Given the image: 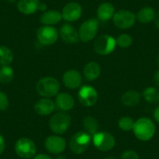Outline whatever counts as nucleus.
<instances>
[{
    "label": "nucleus",
    "mask_w": 159,
    "mask_h": 159,
    "mask_svg": "<svg viewBox=\"0 0 159 159\" xmlns=\"http://www.w3.org/2000/svg\"><path fill=\"white\" fill-rule=\"evenodd\" d=\"M101 74V67L95 62H90L84 68V76L88 81H93L99 77Z\"/></svg>",
    "instance_id": "22"
},
{
    "label": "nucleus",
    "mask_w": 159,
    "mask_h": 159,
    "mask_svg": "<svg viewBox=\"0 0 159 159\" xmlns=\"http://www.w3.org/2000/svg\"><path fill=\"white\" fill-rule=\"evenodd\" d=\"M78 99L82 105L85 107L94 106L98 100V94L93 87L85 85L78 91Z\"/></svg>",
    "instance_id": "11"
},
{
    "label": "nucleus",
    "mask_w": 159,
    "mask_h": 159,
    "mask_svg": "<svg viewBox=\"0 0 159 159\" xmlns=\"http://www.w3.org/2000/svg\"><path fill=\"white\" fill-rule=\"evenodd\" d=\"M154 24H155L156 27L159 29V11L157 12V13H156L155 18H154Z\"/></svg>",
    "instance_id": "37"
},
{
    "label": "nucleus",
    "mask_w": 159,
    "mask_h": 159,
    "mask_svg": "<svg viewBox=\"0 0 159 159\" xmlns=\"http://www.w3.org/2000/svg\"><path fill=\"white\" fill-rule=\"evenodd\" d=\"M71 124V117L65 112L55 114L49 120V127L56 134H63Z\"/></svg>",
    "instance_id": "4"
},
{
    "label": "nucleus",
    "mask_w": 159,
    "mask_h": 159,
    "mask_svg": "<svg viewBox=\"0 0 159 159\" xmlns=\"http://www.w3.org/2000/svg\"><path fill=\"white\" fill-rule=\"evenodd\" d=\"M60 89L59 81L52 76L41 78L36 84V91L39 95L43 98L54 97L57 95Z\"/></svg>",
    "instance_id": "2"
},
{
    "label": "nucleus",
    "mask_w": 159,
    "mask_h": 159,
    "mask_svg": "<svg viewBox=\"0 0 159 159\" xmlns=\"http://www.w3.org/2000/svg\"><path fill=\"white\" fill-rule=\"evenodd\" d=\"M121 159H139V155L133 150H127L122 154Z\"/></svg>",
    "instance_id": "31"
},
{
    "label": "nucleus",
    "mask_w": 159,
    "mask_h": 159,
    "mask_svg": "<svg viewBox=\"0 0 159 159\" xmlns=\"http://www.w3.org/2000/svg\"><path fill=\"white\" fill-rule=\"evenodd\" d=\"M62 82L66 88L76 89L82 84V76L76 70H70L66 72L62 76Z\"/></svg>",
    "instance_id": "15"
},
{
    "label": "nucleus",
    "mask_w": 159,
    "mask_h": 159,
    "mask_svg": "<svg viewBox=\"0 0 159 159\" xmlns=\"http://www.w3.org/2000/svg\"><path fill=\"white\" fill-rule=\"evenodd\" d=\"M141 94L135 90H129L126 91L121 97V102L125 106H137L140 102Z\"/></svg>",
    "instance_id": "21"
},
{
    "label": "nucleus",
    "mask_w": 159,
    "mask_h": 159,
    "mask_svg": "<svg viewBox=\"0 0 159 159\" xmlns=\"http://www.w3.org/2000/svg\"><path fill=\"white\" fill-rule=\"evenodd\" d=\"M9 107V99L7 94L0 91V111H5Z\"/></svg>",
    "instance_id": "30"
},
{
    "label": "nucleus",
    "mask_w": 159,
    "mask_h": 159,
    "mask_svg": "<svg viewBox=\"0 0 159 159\" xmlns=\"http://www.w3.org/2000/svg\"><path fill=\"white\" fill-rule=\"evenodd\" d=\"M13 60V52L5 45H0V65L10 66Z\"/></svg>",
    "instance_id": "26"
},
{
    "label": "nucleus",
    "mask_w": 159,
    "mask_h": 159,
    "mask_svg": "<svg viewBox=\"0 0 159 159\" xmlns=\"http://www.w3.org/2000/svg\"><path fill=\"white\" fill-rule=\"evenodd\" d=\"M116 45L122 48H127L133 44V38L128 34H122L117 38Z\"/></svg>",
    "instance_id": "28"
},
{
    "label": "nucleus",
    "mask_w": 159,
    "mask_h": 159,
    "mask_svg": "<svg viewBox=\"0 0 159 159\" xmlns=\"http://www.w3.org/2000/svg\"><path fill=\"white\" fill-rule=\"evenodd\" d=\"M156 13L155 10L151 7H144L140 9L137 14V19L141 24H149L154 20Z\"/></svg>",
    "instance_id": "23"
},
{
    "label": "nucleus",
    "mask_w": 159,
    "mask_h": 159,
    "mask_svg": "<svg viewBox=\"0 0 159 159\" xmlns=\"http://www.w3.org/2000/svg\"><path fill=\"white\" fill-rule=\"evenodd\" d=\"M157 65L159 66V54H158V56H157Z\"/></svg>",
    "instance_id": "39"
},
{
    "label": "nucleus",
    "mask_w": 159,
    "mask_h": 159,
    "mask_svg": "<svg viewBox=\"0 0 159 159\" xmlns=\"http://www.w3.org/2000/svg\"><path fill=\"white\" fill-rule=\"evenodd\" d=\"M40 3L39 0H19L17 9L23 14L31 15L38 11Z\"/></svg>",
    "instance_id": "18"
},
{
    "label": "nucleus",
    "mask_w": 159,
    "mask_h": 159,
    "mask_svg": "<svg viewBox=\"0 0 159 159\" xmlns=\"http://www.w3.org/2000/svg\"><path fill=\"white\" fill-rule=\"evenodd\" d=\"M153 115H154V118L155 119V121L157 123H159V105L155 108V109L154 111V114Z\"/></svg>",
    "instance_id": "35"
},
{
    "label": "nucleus",
    "mask_w": 159,
    "mask_h": 159,
    "mask_svg": "<svg viewBox=\"0 0 159 159\" xmlns=\"http://www.w3.org/2000/svg\"><path fill=\"white\" fill-rule=\"evenodd\" d=\"M153 80H154V84L159 88V69L154 72V76H153Z\"/></svg>",
    "instance_id": "33"
},
{
    "label": "nucleus",
    "mask_w": 159,
    "mask_h": 159,
    "mask_svg": "<svg viewBox=\"0 0 159 159\" xmlns=\"http://www.w3.org/2000/svg\"><path fill=\"white\" fill-rule=\"evenodd\" d=\"M36 145L34 142L27 137H21L15 143V151L23 159H29L36 154Z\"/></svg>",
    "instance_id": "6"
},
{
    "label": "nucleus",
    "mask_w": 159,
    "mask_h": 159,
    "mask_svg": "<svg viewBox=\"0 0 159 159\" xmlns=\"http://www.w3.org/2000/svg\"><path fill=\"white\" fill-rule=\"evenodd\" d=\"M136 15L133 12L126 10H120L116 12L112 20L115 26L120 29L132 27L136 22Z\"/></svg>",
    "instance_id": "9"
},
{
    "label": "nucleus",
    "mask_w": 159,
    "mask_h": 159,
    "mask_svg": "<svg viewBox=\"0 0 159 159\" xmlns=\"http://www.w3.org/2000/svg\"><path fill=\"white\" fill-rule=\"evenodd\" d=\"M115 14V8L112 4L109 2H103L100 4L97 9L98 20L101 21H108L112 19Z\"/></svg>",
    "instance_id": "20"
},
{
    "label": "nucleus",
    "mask_w": 159,
    "mask_h": 159,
    "mask_svg": "<svg viewBox=\"0 0 159 159\" xmlns=\"http://www.w3.org/2000/svg\"><path fill=\"white\" fill-rule=\"evenodd\" d=\"M133 131L138 140L141 141H148L151 140L155 134L156 126L151 119L142 117L134 123Z\"/></svg>",
    "instance_id": "1"
},
{
    "label": "nucleus",
    "mask_w": 159,
    "mask_h": 159,
    "mask_svg": "<svg viewBox=\"0 0 159 159\" xmlns=\"http://www.w3.org/2000/svg\"><path fill=\"white\" fill-rule=\"evenodd\" d=\"M94 146L101 151H108L115 146V138L108 132H98L92 136Z\"/></svg>",
    "instance_id": "10"
},
{
    "label": "nucleus",
    "mask_w": 159,
    "mask_h": 159,
    "mask_svg": "<svg viewBox=\"0 0 159 159\" xmlns=\"http://www.w3.org/2000/svg\"><path fill=\"white\" fill-rule=\"evenodd\" d=\"M82 12H83L82 7L78 2H69L62 9V19L67 22H74L80 18Z\"/></svg>",
    "instance_id": "12"
},
{
    "label": "nucleus",
    "mask_w": 159,
    "mask_h": 159,
    "mask_svg": "<svg viewBox=\"0 0 159 159\" xmlns=\"http://www.w3.org/2000/svg\"><path fill=\"white\" fill-rule=\"evenodd\" d=\"M59 35L62 41L67 44H76L80 41L79 33L76 28L70 24H64L60 27Z\"/></svg>",
    "instance_id": "14"
},
{
    "label": "nucleus",
    "mask_w": 159,
    "mask_h": 159,
    "mask_svg": "<svg viewBox=\"0 0 159 159\" xmlns=\"http://www.w3.org/2000/svg\"><path fill=\"white\" fill-rule=\"evenodd\" d=\"M75 101L73 96L68 93H59L56 95V105L62 111H70L74 107Z\"/></svg>",
    "instance_id": "16"
},
{
    "label": "nucleus",
    "mask_w": 159,
    "mask_h": 159,
    "mask_svg": "<svg viewBox=\"0 0 159 159\" xmlns=\"http://www.w3.org/2000/svg\"><path fill=\"white\" fill-rule=\"evenodd\" d=\"M47 8H48V7H47V5L45 3H44V2H41L39 5V8H38V10H40V11H42L44 13V12L47 11Z\"/></svg>",
    "instance_id": "36"
},
{
    "label": "nucleus",
    "mask_w": 159,
    "mask_h": 159,
    "mask_svg": "<svg viewBox=\"0 0 159 159\" xmlns=\"http://www.w3.org/2000/svg\"><path fill=\"white\" fill-rule=\"evenodd\" d=\"M34 159H53L50 156H48V154H35L34 157Z\"/></svg>",
    "instance_id": "34"
},
{
    "label": "nucleus",
    "mask_w": 159,
    "mask_h": 159,
    "mask_svg": "<svg viewBox=\"0 0 159 159\" xmlns=\"http://www.w3.org/2000/svg\"><path fill=\"white\" fill-rule=\"evenodd\" d=\"M116 41L113 37L108 34L99 36L94 42V51L101 56H108L115 50Z\"/></svg>",
    "instance_id": "7"
},
{
    "label": "nucleus",
    "mask_w": 159,
    "mask_h": 159,
    "mask_svg": "<svg viewBox=\"0 0 159 159\" xmlns=\"http://www.w3.org/2000/svg\"><path fill=\"white\" fill-rule=\"evenodd\" d=\"M6 148V142L5 139L2 137L1 134H0V154H2L3 153L4 150Z\"/></svg>",
    "instance_id": "32"
},
{
    "label": "nucleus",
    "mask_w": 159,
    "mask_h": 159,
    "mask_svg": "<svg viewBox=\"0 0 159 159\" xmlns=\"http://www.w3.org/2000/svg\"><path fill=\"white\" fill-rule=\"evenodd\" d=\"M59 33L52 26H42L37 30L38 41L43 45H52L57 42Z\"/></svg>",
    "instance_id": "8"
},
{
    "label": "nucleus",
    "mask_w": 159,
    "mask_h": 159,
    "mask_svg": "<svg viewBox=\"0 0 159 159\" xmlns=\"http://www.w3.org/2000/svg\"><path fill=\"white\" fill-rule=\"evenodd\" d=\"M57 159H65V157L63 156H59V157H57Z\"/></svg>",
    "instance_id": "38"
},
{
    "label": "nucleus",
    "mask_w": 159,
    "mask_h": 159,
    "mask_svg": "<svg viewBox=\"0 0 159 159\" xmlns=\"http://www.w3.org/2000/svg\"><path fill=\"white\" fill-rule=\"evenodd\" d=\"M134 120L129 116H123L119 120V127L123 131L133 130L134 126Z\"/></svg>",
    "instance_id": "29"
},
{
    "label": "nucleus",
    "mask_w": 159,
    "mask_h": 159,
    "mask_svg": "<svg viewBox=\"0 0 159 159\" xmlns=\"http://www.w3.org/2000/svg\"><path fill=\"white\" fill-rule=\"evenodd\" d=\"M45 147L48 152L58 154L65 151L66 142L65 139L57 135H52L47 137L45 141Z\"/></svg>",
    "instance_id": "13"
},
{
    "label": "nucleus",
    "mask_w": 159,
    "mask_h": 159,
    "mask_svg": "<svg viewBox=\"0 0 159 159\" xmlns=\"http://www.w3.org/2000/svg\"><path fill=\"white\" fill-rule=\"evenodd\" d=\"M54 102L48 98H44L38 100L34 105V110L38 115L41 116H48L51 114L55 109Z\"/></svg>",
    "instance_id": "17"
},
{
    "label": "nucleus",
    "mask_w": 159,
    "mask_h": 159,
    "mask_svg": "<svg viewBox=\"0 0 159 159\" xmlns=\"http://www.w3.org/2000/svg\"><path fill=\"white\" fill-rule=\"evenodd\" d=\"M7 1H9V2H15L16 0H7Z\"/></svg>",
    "instance_id": "40"
},
{
    "label": "nucleus",
    "mask_w": 159,
    "mask_h": 159,
    "mask_svg": "<svg viewBox=\"0 0 159 159\" xmlns=\"http://www.w3.org/2000/svg\"><path fill=\"white\" fill-rule=\"evenodd\" d=\"M91 141H92V136L87 132L80 131L72 136L69 145L72 152L76 154H80L88 150Z\"/></svg>",
    "instance_id": "3"
},
{
    "label": "nucleus",
    "mask_w": 159,
    "mask_h": 159,
    "mask_svg": "<svg viewBox=\"0 0 159 159\" xmlns=\"http://www.w3.org/2000/svg\"><path fill=\"white\" fill-rule=\"evenodd\" d=\"M142 96L147 102L153 105H159V88L154 87L147 88L143 91Z\"/></svg>",
    "instance_id": "24"
},
{
    "label": "nucleus",
    "mask_w": 159,
    "mask_h": 159,
    "mask_svg": "<svg viewBox=\"0 0 159 159\" xmlns=\"http://www.w3.org/2000/svg\"><path fill=\"white\" fill-rule=\"evenodd\" d=\"M62 19V13L58 10H50L44 12L40 16V22L44 25L52 26L57 24Z\"/></svg>",
    "instance_id": "19"
},
{
    "label": "nucleus",
    "mask_w": 159,
    "mask_h": 159,
    "mask_svg": "<svg viewBox=\"0 0 159 159\" xmlns=\"http://www.w3.org/2000/svg\"><path fill=\"white\" fill-rule=\"evenodd\" d=\"M14 77V72L10 66H2L0 68V83L7 84L10 83Z\"/></svg>",
    "instance_id": "27"
},
{
    "label": "nucleus",
    "mask_w": 159,
    "mask_h": 159,
    "mask_svg": "<svg viewBox=\"0 0 159 159\" xmlns=\"http://www.w3.org/2000/svg\"><path fill=\"white\" fill-rule=\"evenodd\" d=\"M83 127L85 132L89 134L90 135L93 136L96 133H98V123L94 117L91 116H88L84 117L83 120Z\"/></svg>",
    "instance_id": "25"
},
{
    "label": "nucleus",
    "mask_w": 159,
    "mask_h": 159,
    "mask_svg": "<svg viewBox=\"0 0 159 159\" xmlns=\"http://www.w3.org/2000/svg\"><path fill=\"white\" fill-rule=\"evenodd\" d=\"M99 22L96 18H90L81 24L79 29L80 40L83 42H88L94 39L98 31Z\"/></svg>",
    "instance_id": "5"
}]
</instances>
